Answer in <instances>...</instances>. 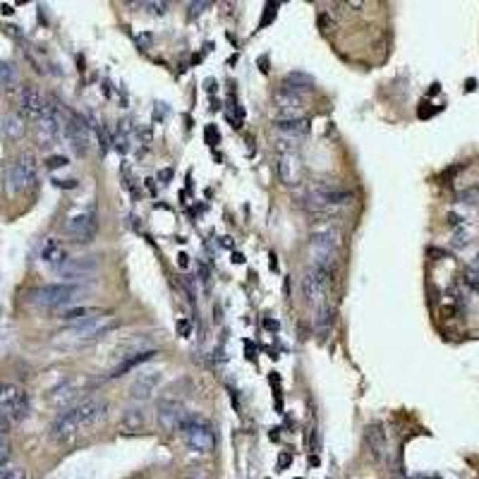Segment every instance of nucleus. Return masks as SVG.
I'll use <instances>...</instances> for the list:
<instances>
[{
  "instance_id": "6e6552de",
  "label": "nucleus",
  "mask_w": 479,
  "mask_h": 479,
  "mask_svg": "<svg viewBox=\"0 0 479 479\" xmlns=\"http://www.w3.org/2000/svg\"><path fill=\"white\" fill-rule=\"evenodd\" d=\"M17 106H20V115L26 120H41L43 113H46V106H48V98L43 96L41 91L36 89L34 84H26L24 89L20 91V98H17Z\"/></svg>"
},
{
  "instance_id": "423d86ee",
  "label": "nucleus",
  "mask_w": 479,
  "mask_h": 479,
  "mask_svg": "<svg viewBox=\"0 0 479 479\" xmlns=\"http://www.w3.org/2000/svg\"><path fill=\"white\" fill-rule=\"evenodd\" d=\"M0 412L13 422H22L29 415V398L15 383H0Z\"/></svg>"
},
{
  "instance_id": "a211bd4d",
  "label": "nucleus",
  "mask_w": 479,
  "mask_h": 479,
  "mask_svg": "<svg viewBox=\"0 0 479 479\" xmlns=\"http://www.w3.org/2000/svg\"><path fill=\"white\" fill-rule=\"evenodd\" d=\"M153 355H158V352H156V350H139V352H132V355H125L123 360H120L118 365L113 367L111 379L123 377V374L132 372V369H137L139 365H144V362L153 360Z\"/></svg>"
},
{
  "instance_id": "cd10ccee",
  "label": "nucleus",
  "mask_w": 479,
  "mask_h": 479,
  "mask_svg": "<svg viewBox=\"0 0 479 479\" xmlns=\"http://www.w3.org/2000/svg\"><path fill=\"white\" fill-rule=\"evenodd\" d=\"M331 319H333V312L328 310V307H321V312H319V317H317V328H319V331L326 333L328 326H331Z\"/></svg>"
},
{
  "instance_id": "e433bc0d",
  "label": "nucleus",
  "mask_w": 479,
  "mask_h": 479,
  "mask_svg": "<svg viewBox=\"0 0 479 479\" xmlns=\"http://www.w3.org/2000/svg\"><path fill=\"white\" fill-rule=\"evenodd\" d=\"M178 331H180L183 338H187V335L192 333V326H190V321H187V319H180V321H178Z\"/></svg>"
},
{
  "instance_id": "f257e3e1",
  "label": "nucleus",
  "mask_w": 479,
  "mask_h": 479,
  "mask_svg": "<svg viewBox=\"0 0 479 479\" xmlns=\"http://www.w3.org/2000/svg\"><path fill=\"white\" fill-rule=\"evenodd\" d=\"M86 293V288L77 283H51V285H41V288L31 290V302L36 307H46V310H60V307H70L73 302L79 300Z\"/></svg>"
},
{
  "instance_id": "de8ad7c7",
  "label": "nucleus",
  "mask_w": 479,
  "mask_h": 479,
  "mask_svg": "<svg viewBox=\"0 0 479 479\" xmlns=\"http://www.w3.org/2000/svg\"><path fill=\"white\" fill-rule=\"evenodd\" d=\"M3 13L5 15H13V5H3Z\"/></svg>"
},
{
  "instance_id": "ddd939ff",
  "label": "nucleus",
  "mask_w": 479,
  "mask_h": 479,
  "mask_svg": "<svg viewBox=\"0 0 479 479\" xmlns=\"http://www.w3.org/2000/svg\"><path fill=\"white\" fill-rule=\"evenodd\" d=\"M79 429H82L79 422H77L73 407H70V410L60 412L56 420H53V424H51V439L56 443H65V441H70V439H75Z\"/></svg>"
},
{
  "instance_id": "473e14b6",
  "label": "nucleus",
  "mask_w": 479,
  "mask_h": 479,
  "mask_svg": "<svg viewBox=\"0 0 479 479\" xmlns=\"http://www.w3.org/2000/svg\"><path fill=\"white\" fill-rule=\"evenodd\" d=\"M68 163H70V161H68L65 156H51V158L46 161V166L51 168V170H56V168H65Z\"/></svg>"
},
{
  "instance_id": "72a5a7b5",
  "label": "nucleus",
  "mask_w": 479,
  "mask_h": 479,
  "mask_svg": "<svg viewBox=\"0 0 479 479\" xmlns=\"http://www.w3.org/2000/svg\"><path fill=\"white\" fill-rule=\"evenodd\" d=\"M467 242H470V240H467V230L460 228L458 233L453 235V247H458V250H460V247H467Z\"/></svg>"
},
{
  "instance_id": "f8f14e48",
  "label": "nucleus",
  "mask_w": 479,
  "mask_h": 479,
  "mask_svg": "<svg viewBox=\"0 0 479 479\" xmlns=\"http://www.w3.org/2000/svg\"><path fill=\"white\" fill-rule=\"evenodd\" d=\"M73 412H75L77 422H79V427L86 429V427H93V424L101 422L103 417H106L108 403L103 398H86V400H82V403H77L73 407Z\"/></svg>"
},
{
  "instance_id": "4c0bfd02",
  "label": "nucleus",
  "mask_w": 479,
  "mask_h": 479,
  "mask_svg": "<svg viewBox=\"0 0 479 479\" xmlns=\"http://www.w3.org/2000/svg\"><path fill=\"white\" fill-rule=\"evenodd\" d=\"M264 328H266V331H278L280 324L276 321V319H264Z\"/></svg>"
},
{
  "instance_id": "f704fd0d",
  "label": "nucleus",
  "mask_w": 479,
  "mask_h": 479,
  "mask_svg": "<svg viewBox=\"0 0 479 479\" xmlns=\"http://www.w3.org/2000/svg\"><path fill=\"white\" fill-rule=\"evenodd\" d=\"M276 10H278V5H273V3L266 5V15H264V20H261V26H266L268 22H271V17H276Z\"/></svg>"
},
{
  "instance_id": "49530a36",
  "label": "nucleus",
  "mask_w": 479,
  "mask_h": 479,
  "mask_svg": "<svg viewBox=\"0 0 479 479\" xmlns=\"http://www.w3.org/2000/svg\"><path fill=\"white\" fill-rule=\"evenodd\" d=\"M345 8H355V10H360L362 8V3H343Z\"/></svg>"
},
{
  "instance_id": "a19ab883",
  "label": "nucleus",
  "mask_w": 479,
  "mask_h": 479,
  "mask_svg": "<svg viewBox=\"0 0 479 479\" xmlns=\"http://www.w3.org/2000/svg\"><path fill=\"white\" fill-rule=\"evenodd\" d=\"M213 137L218 139V130H213V125H208V128H206V142H213Z\"/></svg>"
},
{
  "instance_id": "c9c22d12",
  "label": "nucleus",
  "mask_w": 479,
  "mask_h": 479,
  "mask_svg": "<svg viewBox=\"0 0 479 479\" xmlns=\"http://www.w3.org/2000/svg\"><path fill=\"white\" fill-rule=\"evenodd\" d=\"M13 420H10L8 415H3V412H0V434H8L10 432V427H13Z\"/></svg>"
},
{
  "instance_id": "ea45409f",
  "label": "nucleus",
  "mask_w": 479,
  "mask_h": 479,
  "mask_svg": "<svg viewBox=\"0 0 479 479\" xmlns=\"http://www.w3.org/2000/svg\"><path fill=\"white\" fill-rule=\"evenodd\" d=\"M170 178H173V170H170V168H166V170H161V173H158V180H161L163 185L170 183Z\"/></svg>"
},
{
  "instance_id": "c03bdc74",
  "label": "nucleus",
  "mask_w": 479,
  "mask_h": 479,
  "mask_svg": "<svg viewBox=\"0 0 479 479\" xmlns=\"http://www.w3.org/2000/svg\"><path fill=\"white\" fill-rule=\"evenodd\" d=\"M233 264H245V257L240 252H233Z\"/></svg>"
},
{
  "instance_id": "20e7f679",
  "label": "nucleus",
  "mask_w": 479,
  "mask_h": 479,
  "mask_svg": "<svg viewBox=\"0 0 479 479\" xmlns=\"http://www.w3.org/2000/svg\"><path fill=\"white\" fill-rule=\"evenodd\" d=\"M183 432V439L190 450H197V453H211L213 446H216V436H213L211 424L202 417H192L187 415V420L180 427Z\"/></svg>"
},
{
  "instance_id": "a18cd8bd",
  "label": "nucleus",
  "mask_w": 479,
  "mask_h": 479,
  "mask_svg": "<svg viewBox=\"0 0 479 479\" xmlns=\"http://www.w3.org/2000/svg\"><path fill=\"white\" fill-rule=\"evenodd\" d=\"M288 462H290V455H288V453H285V455H280V462H278L280 467H285V465H288Z\"/></svg>"
},
{
  "instance_id": "5701e85b",
  "label": "nucleus",
  "mask_w": 479,
  "mask_h": 479,
  "mask_svg": "<svg viewBox=\"0 0 479 479\" xmlns=\"http://www.w3.org/2000/svg\"><path fill=\"white\" fill-rule=\"evenodd\" d=\"M0 132H3L8 139H20L24 135V118L20 113H5L0 118Z\"/></svg>"
},
{
  "instance_id": "7ed1b4c3",
  "label": "nucleus",
  "mask_w": 479,
  "mask_h": 479,
  "mask_svg": "<svg viewBox=\"0 0 479 479\" xmlns=\"http://www.w3.org/2000/svg\"><path fill=\"white\" fill-rule=\"evenodd\" d=\"M38 180V166H36V158L31 153H20L13 163L5 170V185L13 195L17 192H26V190H34Z\"/></svg>"
},
{
  "instance_id": "6ab92c4d",
  "label": "nucleus",
  "mask_w": 479,
  "mask_h": 479,
  "mask_svg": "<svg viewBox=\"0 0 479 479\" xmlns=\"http://www.w3.org/2000/svg\"><path fill=\"white\" fill-rule=\"evenodd\" d=\"M278 178L283 185L293 187L300 183V161L295 153H283L278 156Z\"/></svg>"
},
{
  "instance_id": "2f4dec72",
  "label": "nucleus",
  "mask_w": 479,
  "mask_h": 479,
  "mask_svg": "<svg viewBox=\"0 0 479 479\" xmlns=\"http://www.w3.org/2000/svg\"><path fill=\"white\" fill-rule=\"evenodd\" d=\"M208 8H211V3H190V17H202Z\"/></svg>"
},
{
  "instance_id": "9b49d317",
  "label": "nucleus",
  "mask_w": 479,
  "mask_h": 479,
  "mask_svg": "<svg viewBox=\"0 0 479 479\" xmlns=\"http://www.w3.org/2000/svg\"><path fill=\"white\" fill-rule=\"evenodd\" d=\"M93 271H96V259L79 257V259H68V261H65L56 273L60 278H65V283L79 285V280L93 276Z\"/></svg>"
},
{
  "instance_id": "c756f323",
  "label": "nucleus",
  "mask_w": 479,
  "mask_h": 479,
  "mask_svg": "<svg viewBox=\"0 0 479 479\" xmlns=\"http://www.w3.org/2000/svg\"><path fill=\"white\" fill-rule=\"evenodd\" d=\"M3 479H26V470L24 467H5V472H3Z\"/></svg>"
},
{
  "instance_id": "f3484780",
  "label": "nucleus",
  "mask_w": 479,
  "mask_h": 479,
  "mask_svg": "<svg viewBox=\"0 0 479 479\" xmlns=\"http://www.w3.org/2000/svg\"><path fill=\"white\" fill-rule=\"evenodd\" d=\"M273 103H276L278 111H283L288 118H293V113H297L302 106H305V96L297 93V91L285 89V86H280V89L273 91Z\"/></svg>"
},
{
  "instance_id": "aec40b11",
  "label": "nucleus",
  "mask_w": 479,
  "mask_h": 479,
  "mask_svg": "<svg viewBox=\"0 0 479 479\" xmlns=\"http://www.w3.org/2000/svg\"><path fill=\"white\" fill-rule=\"evenodd\" d=\"M41 261L46 264V266H51L53 271H58L60 266H63L65 261H68V254H65L63 245H60V240L56 238H48L43 242L41 247Z\"/></svg>"
},
{
  "instance_id": "4be33fe9",
  "label": "nucleus",
  "mask_w": 479,
  "mask_h": 479,
  "mask_svg": "<svg viewBox=\"0 0 479 479\" xmlns=\"http://www.w3.org/2000/svg\"><path fill=\"white\" fill-rule=\"evenodd\" d=\"M144 424H146L144 410H142V407H128V410L123 412V417H120L118 427L123 434H139L142 429H144Z\"/></svg>"
},
{
  "instance_id": "39448f33",
  "label": "nucleus",
  "mask_w": 479,
  "mask_h": 479,
  "mask_svg": "<svg viewBox=\"0 0 479 479\" xmlns=\"http://www.w3.org/2000/svg\"><path fill=\"white\" fill-rule=\"evenodd\" d=\"M331 290V271L310 266L302 276V295L310 307H326V297Z\"/></svg>"
},
{
  "instance_id": "b1692460",
  "label": "nucleus",
  "mask_w": 479,
  "mask_h": 479,
  "mask_svg": "<svg viewBox=\"0 0 479 479\" xmlns=\"http://www.w3.org/2000/svg\"><path fill=\"white\" fill-rule=\"evenodd\" d=\"M283 86L290 91H297V93L310 91L314 86V77L307 75V73H300V70H297V73H288L283 77Z\"/></svg>"
},
{
  "instance_id": "58836bf2",
  "label": "nucleus",
  "mask_w": 479,
  "mask_h": 479,
  "mask_svg": "<svg viewBox=\"0 0 479 479\" xmlns=\"http://www.w3.org/2000/svg\"><path fill=\"white\" fill-rule=\"evenodd\" d=\"M137 43H139L142 48H149L151 46V34H139L137 36Z\"/></svg>"
},
{
  "instance_id": "09e8293b",
  "label": "nucleus",
  "mask_w": 479,
  "mask_h": 479,
  "mask_svg": "<svg viewBox=\"0 0 479 479\" xmlns=\"http://www.w3.org/2000/svg\"><path fill=\"white\" fill-rule=\"evenodd\" d=\"M178 259H180V266H187V254H180Z\"/></svg>"
},
{
  "instance_id": "a878e982",
  "label": "nucleus",
  "mask_w": 479,
  "mask_h": 479,
  "mask_svg": "<svg viewBox=\"0 0 479 479\" xmlns=\"http://www.w3.org/2000/svg\"><path fill=\"white\" fill-rule=\"evenodd\" d=\"M458 202L467 204V206H477V204H479V183L467 187V190L458 192Z\"/></svg>"
},
{
  "instance_id": "8fccbe9b",
  "label": "nucleus",
  "mask_w": 479,
  "mask_h": 479,
  "mask_svg": "<svg viewBox=\"0 0 479 479\" xmlns=\"http://www.w3.org/2000/svg\"><path fill=\"white\" fill-rule=\"evenodd\" d=\"M3 472H5V465H0V479H3Z\"/></svg>"
},
{
  "instance_id": "393cba45",
  "label": "nucleus",
  "mask_w": 479,
  "mask_h": 479,
  "mask_svg": "<svg viewBox=\"0 0 479 479\" xmlns=\"http://www.w3.org/2000/svg\"><path fill=\"white\" fill-rule=\"evenodd\" d=\"M13 84H17V70L10 63L0 60V86H13Z\"/></svg>"
},
{
  "instance_id": "bb28decb",
  "label": "nucleus",
  "mask_w": 479,
  "mask_h": 479,
  "mask_svg": "<svg viewBox=\"0 0 479 479\" xmlns=\"http://www.w3.org/2000/svg\"><path fill=\"white\" fill-rule=\"evenodd\" d=\"M462 280H465L467 288H472L475 293H479V268L477 266H467L465 273H462Z\"/></svg>"
},
{
  "instance_id": "1a4fd4ad",
  "label": "nucleus",
  "mask_w": 479,
  "mask_h": 479,
  "mask_svg": "<svg viewBox=\"0 0 479 479\" xmlns=\"http://www.w3.org/2000/svg\"><path fill=\"white\" fill-rule=\"evenodd\" d=\"M65 137L70 139L75 151L79 156H84L91 144V125H86V120L79 118V115H68V120H65Z\"/></svg>"
},
{
  "instance_id": "412c9836",
  "label": "nucleus",
  "mask_w": 479,
  "mask_h": 479,
  "mask_svg": "<svg viewBox=\"0 0 479 479\" xmlns=\"http://www.w3.org/2000/svg\"><path fill=\"white\" fill-rule=\"evenodd\" d=\"M365 441L369 446V453H372V458L381 460L383 453H386V432H383L381 424H372V427H367Z\"/></svg>"
},
{
  "instance_id": "c85d7f7f",
  "label": "nucleus",
  "mask_w": 479,
  "mask_h": 479,
  "mask_svg": "<svg viewBox=\"0 0 479 479\" xmlns=\"http://www.w3.org/2000/svg\"><path fill=\"white\" fill-rule=\"evenodd\" d=\"M10 460V439L8 434H0V465Z\"/></svg>"
},
{
  "instance_id": "dca6fc26",
  "label": "nucleus",
  "mask_w": 479,
  "mask_h": 479,
  "mask_svg": "<svg viewBox=\"0 0 479 479\" xmlns=\"http://www.w3.org/2000/svg\"><path fill=\"white\" fill-rule=\"evenodd\" d=\"M278 135H283L285 139H300V137H307L312 130L310 120L307 118H280L273 123Z\"/></svg>"
},
{
  "instance_id": "9d476101",
  "label": "nucleus",
  "mask_w": 479,
  "mask_h": 479,
  "mask_svg": "<svg viewBox=\"0 0 479 479\" xmlns=\"http://www.w3.org/2000/svg\"><path fill=\"white\" fill-rule=\"evenodd\" d=\"M156 420L163 432H178V429L183 427V422L187 420V412L183 410V405H180L178 400L163 398V400H158V405H156Z\"/></svg>"
},
{
  "instance_id": "2eb2a0df",
  "label": "nucleus",
  "mask_w": 479,
  "mask_h": 479,
  "mask_svg": "<svg viewBox=\"0 0 479 479\" xmlns=\"http://www.w3.org/2000/svg\"><path fill=\"white\" fill-rule=\"evenodd\" d=\"M103 317H106V312L98 310V307H65V310L58 314V319H63V321L70 324V326L91 324V321H98V319H103Z\"/></svg>"
},
{
  "instance_id": "0eeeda50",
  "label": "nucleus",
  "mask_w": 479,
  "mask_h": 479,
  "mask_svg": "<svg viewBox=\"0 0 479 479\" xmlns=\"http://www.w3.org/2000/svg\"><path fill=\"white\" fill-rule=\"evenodd\" d=\"M65 233H68L75 242H91L98 233L96 208L91 206L89 211H82L70 218V221L65 223Z\"/></svg>"
},
{
  "instance_id": "37998d69",
  "label": "nucleus",
  "mask_w": 479,
  "mask_h": 479,
  "mask_svg": "<svg viewBox=\"0 0 479 479\" xmlns=\"http://www.w3.org/2000/svg\"><path fill=\"white\" fill-rule=\"evenodd\" d=\"M319 26H321V29H326V26H328V15H321V17H319Z\"/></svg>"
},
{
  "instance_id": "4468645a",
  "label": "nucleus",
  "mask_w": 479,
  "mask_h": 479,
  "mask_svg": "<svg viewBox=\"0 0 479 479\" xmlns=\"http://www.w3.org/2000/svg\"><path fill=\"white\" fill-rule=\"evenodd\" d=\"M161 372H142L137 374V379L132 381L130 386V395L132 400H149L153 395V390L158 388V383H161Z\"/></svg>"
},
{
  "instance_id": "f03ea898",
  "label": "nucleus",
  "mask_w": 479,
  "mask_h": 479,
  "mask_svg": "<svg viewBox=\"0 0 479 479\" xmlns=\"http://www.w3.org/2000/svg\"><path fill=\"white\" fill-rule=\"evenodd\" d=\"M338 247H340V233L331 228L314 230L310 235V254H312V266H319L324 271H333L335 259H338Z\"/></svg>"
},
{
  "instance_id": "79ce46f5",
  "label": "nucleus",
  "mask_w": 479,
  "mask_h": 479,
  "mask_svg": "<svg viewBox=\"0 0 479 479\" xmlns=\"http://www.w3.org/2000/svg\"><path fill=\"white\" fill-rule=\"evenodd\" d=\"M448 223H450V225H455V228H458V225L462 223V218L458 216V213H448Z\"/></svg>"
},
{
  "instance_id": "7c9ffc66",
  "label": "nucleus",
  "mask_w": 479,
  "mask_h": 479,
  "mask_svg": "<svg viewBox=\"0 0 479 479\" xmlns=\"http://www.w3.org/2000/svg\"><path fill=\"white\" fill-rule=\"evenodd\" d=\"M142 8H149L151 15H166L168 13V3H142Z\"/></svg>"
}]
</instances>
